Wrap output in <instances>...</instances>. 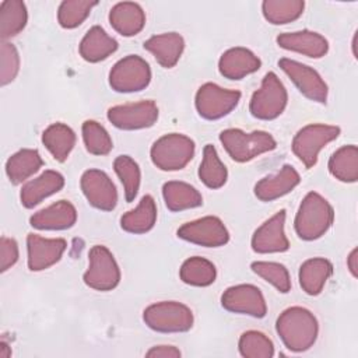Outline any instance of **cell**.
Masks as SVG:
<instances>
[{
	"label": "cell",
	"instance_id": "484cf974",
	"mask_svg": "<svg viewBox=\"0 0 358 358\" xmlns=\"http://www.w3.org/2000/svg\"><path fill=\"white\" fill-rule=\"evenodd\" d=\"M333 274V264L324 257H312L305 260L298 273V280L302 291L308 295H319L327 280Z\"/></svg>",
	"mask_w": 358,
	"mask_h": 358
},
{
	"label": "cell",
	"instance_id": "5b68a950",
	"mask_svg": "<svg viewBox=\"0 0 358 358\" xmlns=\"http://www.w3.org/2000/svg\"><path fill=\"white\" fill-rule=\"evenodd\" d=\"M144 323L158 333H185L192 329L194 317L189 306L178 301H161L143 312Z\"/></svg>",
	"mask_w": 358,
	"mask_h": 358
},
{
	"label": "cell",
	"instance_id": "7402d4cb",
	"mask_svg": "<svg viewBox=\"0 0 358 358\" xmlns=\"http://www.w3.org/2000/svg\"><path fill=\"white\" fill-rule=\"evenodd\" d=\"M64 186V178L60 172L48 169L39 176L28 180L20 193L21 204L25 208H34L49 196L60 192Z\"/></svg>",
	"mask_w": 358,
	"mask_h": 358
},
{
	"label": "cell",
	"instance_id": "ac0fdd59",
	"mask_svg": "<svg viewBox=\"0 0 358 358\" xmlns=\"http://www.w3.org/2000/svg\"><path fill=\"white\" fill-rule=\"evenodd\" d=\"M299 182L301 176L296 169L285 164L277 173L262 178L255 185L253 192L260 201L268 203L292 192L299 185Z\"/></svg>",
	"mask_w": 358,
	"mask_h": 358
},
{
	"label": "cell",
	"instance_id": "8fae6325",
	"mask_svg": "<svg viewBox=\"0 0 358 358\" xmlns=\"http://www.w3.org/2000/svg\"><path fill=\"white\" fill-rule=\"evenodd\" d=\"M278 67L289 77L303 96L317 103L327 102V84L315 69L288 57L280 59Z\"/></svg>",
	"mask_w": 358,
	"mask_h": 358
},
{
	"label": "cell",
	"instance_id": "277c9868",
	"mask_svg": "<svg viewBox=\"0 0 358 358\" xmlns=\"http://www.w3.org/2000/svg\"><path fill=\"white\" fill-rule=\"evenodd\" d=\"M194 141L180 133H169L154 141L150 157L152 164L165 172L183 169L194 157Z\"/></svg>",
	"mask_w": 358,
	"mask_h": 358
},
{
	"label": "cell",
	"instance_id": "f35d334b",
	"mask_svg": "<svg viewBox=\"0 0 358 358\" xmlns=\"http://www.w3.org/2000/svg\"><path fill=\"white\" fill-rule=\"evenodd\" d=\"M238 348L239 354L245 358H271L274 355L273 341L264 333L257 330L242 333Z\"/></svg>",
	"mask_w": 358,
	"mask_h": 358
},
{
	"label": "cell",
	"instance_id": "ab89813d",
	"mask_svg": "<svg viewBox=\"0 0 358 358\" xmlns=\"http://www.w3.org/2000/svg\"><path fill=\"white\" fill-rule=\"evenodd\" d=\"M250 268L264 281L270 282L278 292L287 294L291 289V277L287 267L275 262H253Z\"/></svg>",
	"mask_w": 358,
	"mask_h": 358
},
{
	"label": "cell",
	"instance_id": "2e32d148",
	"mask_svg": "<svg viewBox=\"0 0 358 358\" xmlns=\"http://www.w3.org/2000/svg\"><path fill=\"white\" fill-rule=\"evenodd\" d=\"M287 211L282 208L277 211L273 217L266 220L252 236V249L256 253L267 255V253H281L289 249V241L285 235Z\"/></svg>",
	"mask_w": 358,
	"mask_h": 358
},
{
	"label": "cell",
	"instance_id": "7c38bea8",
	"mask_svg": "<svg viewBox=\"0 0 358 358\" xmlns=\"http://www.w3.org/2000/svg\"><path fill=\"white\" fill-rule=\"evenodd\" d=\"M158 106L154 101L116 105L108 109V120L120 130L148 129L158 120Z\"/></svg>",
	"mask_w": 358,
	"mask_h": 358
},
{
	"label": "cell",
	"instance_id": "83f0119b",
	"mask_svg": "<svg viewBox=\"0 0 358 358\" xmlns=\"http://www.w3.org/2000/svg\"><path fill=\"white\" fill-rule=\"evenodd\" d=\"M157 222V204L152 196L141 197L134 210L124 213L120 217V228L129 234L140 235L151 231Z\"/></svg>",
	"mask_w": 358,
	"mask_h": 358
},
{
	"label": "cell",
	"instance_id": "d6a6232c",
	"mask_svg": "<svg viewBox=\"0 0 358 358\" xmlns=\"http://www.w3.org/2000/svg\"><path fill=\"white\" fill-rule=\"evenodd\" d=\"M200 180L210 189H220L227 183L228 171L213 144H206L203 148V159L199 166Z\"/></svg>",
	"mask_w": 358,
	"mask_h": 358
},
{
	"label": "cell",
	"instance_id": "cb8c5ba5",
	"mask_svg": "<svg viewBox=\"0 0 358 358\" xmlns=\"http://www.w3.org/2000/svg\"><path fill=\"white\" fill-rule=\"evenodd\" d=\"M109 22L122 36H134L140 34L145 25V13L138 3L120 1L110 8Z\"/></svg>",
	"mask_w": 358,
	"mask_h": 358
},
{
	"label": "cell",
	"instance_id": "60d3db41",
	"mask_svg": "<svg viewBox=\"0 0 358 358\" xmlns=\"http://www.w3.org/2000/svg\"><path fill=\"white\" fill-rule=\"evenodd\" d=\"M20 71V55L17 48L3 41L0 45V85L4 87L14 81Z\"/></svg>",
	"mask_w": 358,
	"mask_h": 358
},
{
	"label": "cell",
	"instance_id": "603a6c76",
	"mask_svg": "<svg viewBox=\"0 0 358 358\" xmlns=\"http://www.w3.org/2000/svg\"><path fill=\"white\" fill-rule=\"evenodd\" d=\"M144 49L148 50L164 69H172L183 53L185 39L178 32H164L148 38L144 42Z\"/></svg>",
	"mask_w": 358,
	"mask_h": 358
},
{
	"label": "cell",
	"instance_id": "ba28073f",
	"mask_svg": "<svg viewBox=\"0 0 358 358\" xmlns=\"http://www.w3.org/2000/svg\"><path fill=\"white\" fill-rule=\"evenodd\" d=\"M88 268L83 275L84 284L95 291L106 292L120 282V268L112 252L103 245H95L88 253Z\"/></svg>",
	"mask_w": 358,
	"mask_h": 358
},
{
	"label": "cell",
	"instance_id": "f546056e",
	"mask_svg": "<svg viewBox=\"0 0 358 358\" xmlns=\"http://www.w3.org/2000/svg\"><path fill=\"white\" fill-rule=\"evenodd\" d=\"M42 165L43 159L36 150L22 148L7 159L6 173L13 185H20L36 173Z\"/></svg>",
	"mask_w": 358,
	"mask_h": 358
},
{
	"label": "cell",
	"instance_id": "ee69618b",
	"mask_svg": "<svg viewBox=\"0 0 358 358\" xmlns=\"http://www.w3.org/2000/svg\"><path fill=\"white\" fill-rule=\"evenodd\" d=\"M357 255H358V249L354 248L351 250V253L348 255V257H347V267H348V270H350V273L352 274L354 278H357V275H358V257H357Z\"/></svg>",
	"mask_w": 358,
	"mask_h": 358
},
{
	"label": "cell",
	"instance_id": "e575fe53",
	"mask_svg": "<svg viewBox=\"0 0 358 358\" xmlns=\"http://www.w3.org/2000/svg\"><path fill=\"white\" fill-rule=\"evenodd\" d=\"M305 8L302 0H264L262 13L273 25H284L298 20Z\"/></svg>",
	"mask_w": 358,
	"mask_h": 358
},
{
	"label": "cell",
	"instance_id": "b9f144b4",
	"mask_svg": "<svg viewBox=\"0 0 358 358\" xmlns=\"http://www.w3.org/2000/svg\"><path fill=\"white\" fill-rule=\"evenodd\" d=\"M18 243L15 239L1 236L0 239V271L4 273L11 268L18 260Z\"/></svg>",
	"mask_w": 358,
	"mask_h": 358
},
{
	"label": "cell",
	"instance_id": "44dd1931",
	"mask_svg": "<svg viewBox=\"0 0 358 358\" xmlns=\"http://www.w3.org/2000/svg\"><path fill=\"white\" fill-rule=\"evenodd\" d=\"M260 66V59L252 50L242 46L225 50L218 60L220 74L228 80H242L257 71Z\"/></svg>",
	"mask_w": 358,
	"mask_h": 358
},
{
	"label": "cell",
	"instance_id": "5bb4252c",
	"mask_svg": "<svg viewBox=\"0 0 358 358\" xmlns=\"http://www.w3.org/2000/svg\"><path fill=\"white\" fill-rule=\"evenodd\" d=\"M225 310L262 319L267 313V303L262 291L252 284H238L227 288L221 295Z\"/></svg>",
	"mask_w": 358,
	"mask_h": 358
},
{
	"label": "cell",
	"instance_id": "8992f818",
	"mask_svg": "<svg viewBox=\"0 0 358 358\" xmlns=\"http://www.w3.org/2000/svg\"><path fill=\"white\" fill-rule=\"evenodd\" d=\"M340 136V127L333 124L312 123L303 126L294 136L291 148L294 155L309 169L317 162L319 152Z\"/></svg>",
	"mask_w": 358,
	"mask_h": 358
},
{
	"label": "cell",
	"instance_id": "836d02e7",
	"mask_svg": "<svg viewBox=\"0 0 358 358\" xmlns=\"http://www.w3.org/2000/svg\"><path fill=\"white\" fill-rule=\"evenodd\" d=\"M180 280L192 287H208L217 278L215 266L200 256L186 259L179 268Z\"/></svg>",
	"mask_w": 358,
	"mask_h": 358
},
{
	"label": "cell",
	"instance_id": "4316f807",
	"mask_svg": "<svg viewBox=\"0 0 358 358\" xmlns=\"http://www.w3.org/2000/svg\"><path fill=\"white\" fill-rule=\"evenodd\" d=\"M162 197L169 211L178 213L200 207L203 204L201 193L192 185L180 180H169L162 186Z\"/></svg>",
	"mask_w": 358,
	"mask_h": 358
},
{
	"label": "cell",
	"instance_id": "d4e9b609",
	"mask_svg": "<svg viewBox=\"0 0 358 358\" xmlns=\"http://www.w3.org/2000/svg\"><path fill=\"white\" fill-rule=\"evenodd\" d=\"M117 50V42L102 27L94 25L83 36L78 52L80 56L90 63H98L108 59Z\"/></svg>",
	"mask_w": 358,
	"mask_h": 358
},
{
	"label": "cell",
	"instance_id": "8d00e7d4",
	"mask_svg": "<svg viewBox=\"0 0 358 358\" xmlns=\"http://www.w3.org/2000/svg\"><path fill=\"white\" fill-rule=\"evenodd\" d=\"M85 150L92 155H108L113 148V141L106 129L95 122L85 120L81 126Z\"/></svg>",
	"mask_w": 358,
	"mask_h": 358
},
{
	"label": "cell",
	"instance_id": "74e56055",
	"mask_svg": "<svg viewBox=\"0 0 358 358\" xmlns=\"http://www.w3.org/2000/svg\"><path fill=\"white\" fill-rule=\"evenodd\" d=\"M98 4V1L88 0H64L57 8V22L66 29H73L81 25L91 10Z\"/></svg>",
	"mask_w": 358,
	"mask_h": 358
},
{
	"label": "cell",
	"instance_id": "9c48e42d",
	"mask_svg": "<svg viewBox=\"0 0 358 358\" xmlns=\"http://www.w3.org/2000/svg\"><path fill=\"white\" fill-rule=\"evenodd\" d=\"M150 81V64L137 55L124 56L109 71V85L116 92H138L147 88Z\"/></svg>",
	"mask_w": 358,
	"mask_h": 358
},
{
	"label": "cell",
	"instance_id": "4fadbf2b",
	"mask_svg": "<svg viewBox=\"0 0 358 358\" xmlns=\"http://www.w3.org/2000/svg\"><path fill=\"white\" fill-rule=\"evenodd\" d=\"M178 238L204 248H220L228 243L229 232L224 222L214 215L197 218L183 224L176 231Z\"/></svg>",
	"mask_w": 358,
	"mask_h": 358
},
{
	"label": "cell",
	"instance_id": "52a82bcc",
	"mask_svg": "<svg viewBox=\"0 0 358 358\" xmlns=\"http://www.w3.org/2000/svg\"><path fill=\"white\" fill-rule=\"evenodd\" d=\"M287 102L288 94L284 84L275 73L268 71L250 98L249 112L259 120H273L284 112Z\"/></svg>",
	"mask_w": 358,
	"mask_h": 358
},
{
	"label": "cell",
	"instance_id": "9a60e30c",
	"mask_svg": "<svg viewBox=\"0 0 358 358\" xmlns=\"http://www.w3.org/2000/svg\"><path fill=\"white\" fill-rule=\"evenodd\" d=\"M80 186L87 201L101 210L112 211L117 204V192L112 179L101 169H88L81 175Z\"/></svg>",
	"mask_w": 358,
	"mask_h": 358
},
{
	"label": "cell",
	"instance_id": "ffe728a7",
	"mask_svg": "<svg viewBox=\"0 0 358 358\" xmlns=\"http://www.w3.org/2000/svg\"><path fill=\"white\" fill-rule=\"evenodd\" d=\"M77 221V210L67 200H59L46 208L36 211L29 224L41 231H63L71 228Z\"/></svg>",
	"mask_w": 358,
	"mask_h": 358
},
{
	"label": "cell",
	"instance_id": "3957f363",
	"mask_svg": "<svg viewBox=\"0 0 358 358\" xmlns=\"http://www.w3.org/2000/svg\"><path fill=\"white\" fill-rule=\"evenodd\" d=\"M220 141L231 159L241 164L249 162L277 147L274 137L264 130L246 133L241 129H225L220 133Z\"/></svg>",
	"mask_w": 358,
	"mask_h": 358
},
{
	"label": "cell",
	"instance_id": "30bf717a",
	"mask_svg": "<svg viewBox=\"0 0 358 358\" xmlns=\"http://www.w3.org/2000/svg\"><path fill=\"white\" fill-rule=\"evenodd\" d=\"M241 96L242 94L236 90H227L214 83H206L196 92L194 106L203 119L218 120L238 106Z\"/></svg>",
	"mask_w": 358,
	"mask_h": 358
},
{
	"label": "cell",
	"instance_id": "e0dca14e",
	"mask_svg": "<svg viewBox=\"0 0 358 358\" xmlns=\"http://www.w3.org/2000/svg\"><path fill=\"white\" fill-rule=\"evenodd\" d=\"M66 248L67 242L63 238H43L36 234H28V268L31 271H43L52 267L62 259Z\"/></svg>",
	"mask_w": 358,
	"mask_h": 358
},
{
	"label": "cell",
	"instance_id": "1f68e13d",
	"mask_svg": "<svg viewBox=\"0 0 358 358\" xmlns=\"http://www.w3.org/2000/svg\"><path fill=\"white\" fill-rule=\"evenodd\" d=\"M28 11L21 0H4L0 3V38L3 41L18 35L27 25Z\"/></svg>",
	"mask_w": 358,
	"mask_h": 358
},
{
	"label": "cell",
	"instance_id": "4dcf8cb0",
	"mask_svg": "<svg viewBox=\"0 0 358 358\" xmlns=\"http://www.w3.org/2000/svg\"><path fill=\"white\" fill-rule=\"evenodd\" d=\"M329 172L333 178L344 183H354L358 180V148L354 144L343 145L336 150L327 164Z\"/></svg>",
	"mask_w": 358,
	"mask_h": 358
},
{
	"label": "cell",
	"instance_id": "d590c367",
	"mask_svg": "<svg viewBox=\"0 0 358 358\" xmlns=\"http://www.w3.org/2000/svg\"><path fill=\"white\" fill-rule=\"evenodd\" d=\"M113 169L123 185L126 201L131 203L138 193L141 182L138 164L129 155H119L113 161Z\"/></svg>",
	"mask_w": 358,
	"mask_h": 358
},
{
	"label": "cell",
	"instance_id": "6da1fadb",
	"mask_svg": "<svg viewBox=\"0 0 358 358\" xmlns=\"http://www.w3.org/2000/svg\"><path fill=\"white\" fill-rule=\"evenodd\" d=\"M275 331L285 348L292 352H303L316 343L319 323L309 309L291 306L277 317Z\"/></svg>",
	"mask_w": 358,
	"mask_h": 358
},
{
	"label": "cell",
	"instance_id": "7a4b0ae2",
	"mask_svg": "<svg viewBox=\"0 0 358 358\" xmlns=\"http://www.w3.org/2000/svg\"><path fill=\"white\" fill-rule=\"evenodd\" d=\"M333 221L334 210L331 204L322 194L309 192L298 207L294 227L301 239L315 241L330 229Z\"/></svg>",
	"mask_w": 358,
	"mask_h": 358
},
{
	"label": "cell",
	"instance_id": "d6986e66",
	"mask_svg": "<svg viewBox=\"0 0 358 358\" xmlns=\"http://www.w3.org/2000/svg\"><path fill=\"white\" fill-rule=\"evenodd\" d=\"M275 41L280 48L301 53L312 59H320L329 52L327 39L319 32L309 31V29L284 32V34H280Z\"/></svg>",
	"mask_w": 358,
	"mask_h": 358
},
{
	"label": "cell",
	"instance_id": "f1b7e54d",
	"mask_svg": "<svg viewBox=\"0 0 358 358\" xmlns=\"http://www.w3.org/2000/svg\"><path fill=\"white\" fill-rule=\"evenodd\" d=\"M42 144L56 161L64 162L76 145V133L70 126L56 122L43 130Z\"/></svg>",
	"mask_w": 358,
	"mask_h": 358
},
{
	"label": "cell",
	"instance_id": "f6af8a7d",
	"mask_svg": "<svg viewBox=\"0 0 358 358\" xmlns=\"http://www.w3.org/2000/svg\"><path fill=\"white\" fill-rule=\"evenodd\" d=\"M11 357V350L8 348V344L6 341L0 343V358H8Z\"/></svg>",
	"mask_w": 358,
	"mask_h": 358
},
{
	"label": "cell",
	"instance_id": "7bdbcfd3",
	"mask_svg": "<svg viewBox=\"0 0 358 358\" xmlns=\"http://www.w3.org/2000/svg\"><path fill=\"white\" fill-rule=\"evenodd\" d=\"M180 355L179 348L173 345H155L145 352L148 358H179Z\"/></svg>",
	"mask_w": 358,
	"mask_h": 358
}]
</instances>
